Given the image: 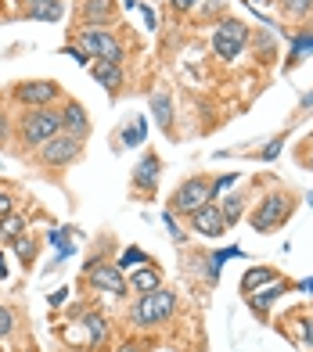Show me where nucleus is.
Masks as SVG:
<instances>
[{"label":"nucleus","mask_w":313,"mask_h":352,"mask_svg":"<svg viewBox=\"0 0 313 352\" xmlns=\"http://www.w3.org/2000/svg\"><path fill=\"white\" fill-rule=\"evenodd\" d=\"M177 306H180L177 292L162 284V287H155V292H148V295H137V298L130 302L127 324H130L133 331H155V327H162V324H169V320H173Z\"/></svg>","instance_id":"nucleus-1"},{"label":"nucleus","mask_w":313,"mask_h":352,"mask_svg":"<svg viewBox=\"0 0 313 352\" xmlns=\"http://www.w3.org/2000/svg\"><path fill=\"white\" fill-rule=\"evenodd\" d=\"M14 144L19 148H29L36 151L40 144H47L51 137L61 133V111L58 104L54 108H22L19 116H14Z\"/></svg>","instance_id":"nucleus-2"},{"label":"nucleus","mask_w":313,"mask_h":352,"mask_svg":"<svg viewBox=\"0 0 313 352\" xmlns=\"http://www.w3.org/2000/svg\"><path fill=\"white\" fill-rule=\"evenodd\" d=\"M295 205H299V198H295L292 190L274 187V190H267V195L259 198V205H252V212H248V223H252V230H256V234H270V230L285 227V223L292 219Z\"/></svg>","instance_id":"nucleus-3"},{"label":"nucleus","mask_w":313,"mask_h":352,"mask_svg":"<svg viewBox=\"0 0 313 352\" xmlns=\"http://www.w3.org/2000/svg\"><path fill=\"white\" fill-rule=\"evenodd\" d=\"M72 43L87 51V58L94 61H112V65H122L127 61V47L119 43V36L112 29H98V25H80L72 33Z\"/></svg>","instance_id":"nucleus-4"},{"label":"nucleus","mask_w":313,"mask_h":352,"mask_svg":"<svg viewBox=\"0 0 313 352\" xmlns=\"http://www.w3.org/2000/svg\"><path fill=\"white\" fill-rule=\"evenodd\" d=\"M83 151H87V140L69 137V133H58V137H51L47 144H40L33 155H36V166H40V169L61 173V169H69V166L80 162Z\"/></svg>","instance_id":"nucleus-5"},{"label":"nucleus","mask_w":313,"mask_h":352,"mask_svg":"<svg viewBox=\"0 0 313 352\" xmlns=\"http://www.w3.org/2000/svg\"><path fill=\"white\" fill-rule=\"evenodd\" d=\"M11 101L22 108H54L65 101V87L58 79H19L11 87Z\"/></svg>","instance_id":"nucleus-6"},{"label":"nucleus","mask_w":313,"mask_h":352,"mask_svg":"<svg viewBox=\"0 0 313 352\" xmlns=\"http://www.w3.org/2000/svg\"><path fill=\"white\" fill-rule=\"evenodd\" d=\"M213 201V176H187V180L169 195V212L173 216H191V212H198L202 205H209Z\"/></svg>","instance_id":"nucleus-7"},{"label":"nucleus","mask_w":313,"mask_h":352,"mask_svg":"<svg viewBox=\"0 0 313 352\" xmlns=\"http://www.w3.org/2000/svg\"><path fill=\"white\" fill-rule=\"evenodd\" d=\"M245 43H248V25L241 19H220L213 25V51L220 61H234L241 51H245Z\"/></svg>","instance_id":"nucleus-8"},{"label":"nucleus","mask_w":313,"mask_h":352,"mask_svg":"<svg viewBox=\"0 0 313 352\" xmlns=\"http://www.w3.org/2000/svg\"><path fill=\"white\" fill-rule=\"evenodd\" d=\"M83 280L94 287V292H101V295H116V298H127L130 295V280L122 277V270L116 263H87L83 266Z\"/></svg>","instance_id":"nucleus-9"},{"label":"nucleus","mask_w":313,"mask_h":352,"mask_svg":"<svg viewBox=\"0 0 313 352\" xmlns=\"http://www.w3.org/2000/svg\"><path fill=\"white\" fill-rule=\"evenodd\" d=\"M159 180H162V162L155 151H144V158L133 166V176H130V198H144L151 201L155 190H159Z\"/></svg>","instance_id":"nucleus-10"},{"label":"nucleus","mask_w":313,"mask_h":352,"mask_svg":"<svg viewBox=\"0 0 313 352\" xmlns=\"http://www.w3.org/2000/svg\"><path fill=\"white\" fill-rule=\"evenodd\" d=\"M61 111V133H69V137H80L87 140L94 133V122H90V111L83 108V101H76V98H65L58 104Z\"/></svg>","instance_id":"nucleus-11"},{"label":"nucleus","mask_w":313,"mask_h":352,"mask_svg":"<svg viewBox=\"0 0 313 352\" xmlns=\"http://www.w3.org/2000/svg\"><path fill=\"white\" fill-rule=\"evenodd\" d=\"M187 227L198 237H224L227 223H224V212H220V201H209V205H202L198 212H191L187 216Z\"/></svg>","instance_id":"nucleus-12"},{"label":"nucleus","mask_w":313,"mask_h":352,"mask_svg":"<svg viewBox=\"0 0 313 352\" xmlns=\"http://www.w3.org/2000/svg\"><path fill=\"white\" fill-rule=\"evenodd\" d=\"M72 324L80 327V345L98 349V345L108 342V320H105V313H98V309H80V316H76Z\"/></svg>","instance_id":"nucleus-13"},{"label":"nucleus","mask_w":313,"mask_h":352,"mask_svg":"<svg viewBox=\"0 0 313 352\" xmlns=\"http://www.w3.org/2000/svg\"><path fill=\"white\" fill-rule=\"evenodd\" d=\"M19 11L14 19H29V22H61L65 19V0H14Z\"/></svg>","instance_id":"nucleus-14"},{"label":"nucleus","mask_w":313,"mask_h":352,"mask_svg":"<svg viewBox=\"0 0 313 352\" xmlns=\"http://www.w3.org/2000/svg\"><path fill=\"white\" fill-rule=\"evenodd\" d=\"M116 0H83L80 4V25H98V29H112L116 25Z\"/></svg>","instance_id":"nucleus-15"},{"label":"nucleus","mask_w":313,"mask_h":352,"mask_svg":"<svg viewBox=\"0 0 313 352\" xmlns=\"http://www.w3.org/2000/svg\"><path fill=\"white\" fill-rule=\"evenodd\" d=\"M90 76L98 79V83L112 94V98H119L122 87H127V76H122V65H112V61H90Z\"/></svg>","instance_id":"nucleus-16"},{"label":"nucleus","mask_w":313,"mask_h":352,"mask_svg":"<svg viewBox=\"0 0 313 352\" xmlns=\"http://www.w3.org/2000/svg\"><path fill=\"white\" fill-rule=\"evenodd\" d=\"M148 104H151V116L155 119H159V126H162V133L166 137H173V94H169V90H151V98H148Z\"/></svg>","instance_id":"nucleus-17"},{"label":"nucleus","mask_w":313,"mask_h":352,"mask_svg":"<svg viewBox=\"0 0 313 352\" xmlns=\"http://www.w3.org/2000/svg\"><path fill=\"white\" fill-rule=\"evenodd\" d=\"M127 280H130V292H137V295H148V292H155V287H162V284H166V280H162V270L155 266V263L137 266Z\"/></svg>","instance_id":"nucleus-18"},{"label":"nucleus","mask_w":313,"mask_h":352,"mask_svg":"<svg viewBox=\"0 0 313 352\" xmlns=\"http://www.w3.org/2000/svg\"><path fill=\"white\" fill-rule=\"evenodd\" d=\"M292 287L295 284H288V280H274V284L263 287V295H245V298H248V306H252V313H267L270 302H277L285 292H292Z\"/></svg>","instance_id":"nucleus-19"},{"label":"nucleus","mask_w":313,"mask_h":352,"mask_svg":"<svg viewBox=\"0 0 313 352\" xmlns=\"http://www.w3.org/2000/svg\"><path fill=\"white\" fill-rule=\"evenodd\" d=\"M25 230H29V219H25L22 212H8V216H0V245H14Z\"/></svg>","instance_id":"nucleus-20"},{"label":"nucleus","mask_w":313,"mask_h":352,"mask_svg":"<svg viewBox=\"0 0 313 352\" xmlns=\"http://www.w3.org/2000/svg\"><path fill=\"white\" fill-rule=\"evenodd\" d=\"M11 248H14V255H19L22 270H33V266H36V255H40V237H36V234H29V230H25Z\"/></svg>","instance_id":"nucleus-21"},{"label":"nucleus","mask_w":313,"mask_h":352,"mask_svg":"<svg viewBox=\"0 0 313 352\" xmlns=\"http://www.w3.org/2000/svg\"><path fill=\"white\" fill-rule=\"evenodd\" d=\"M274 280H277L274 270H267V266H252V270H248V274L241 277V292H245V295H252L256 287H267V284H274Z\"/></svg>","instance_id":"nucleus-22"},{"label":"nucleus","mask_w":313,"mask_h":352,"mask_svg":"<svg viewBox=\"0 0 313 352\" xmlns=\"http://www.w3.org/2000/svg\"><path fill=\"white\" fill-rule=\"evenodd\" d=\"M277 11L285 14L288 22H306L313 14V0H277Z\"/></svg>","instance_id":"nucleus-23"},{"label":"nucleus","mask_w":313,"mask_h":352,"mask_svg":"<svg viewBox=\"0 0 313 352\" xmlns=\"http://www.w3.org/2000/svg\"><path fill=\"white\" fill-rule=\"evenodd\" d=\"M241 209H245V195H227V198L220 201V212H224L227 227H234V223L241 219Z\"/></svg>","instance_id":"nucleus-24"},{"label":"nucleus","mask_w":313,"mask_h":352,"mask_svg":"<svg viewBox=\"0 0 313 352\" xmlns=\"http://www.w3.org/2000/svg\"><path fill=\"white\" fill-rule=\"evenodd\" d=\"M148 263H155V259H151L148 252L133 248V245H130V248H127V252H122L119 259H116V266H119V270H137V266H148Z\"/></svg>","instance_id":"nucleus-25"},{"label":"nucleus","mask_w":313,"mask_h":352,"mask_svg":"<svg viewBox=\"0 0 313 352\" xmlns=\"http://www.w3.org/2000/svg\"><path fill=\"white\" fill-rule=\"evenodd\" d=\"M72 227H61V230H54L51 234V245L58 248V255H61V259H69V255H72Z\"/></svg>","instance_id":"nucleus-26"},{"label":"nucleus","mask_w":313,"mask_h":352,"mask_svg":"<svg viewBox=\"0 0 313 352\" xmlns=\"http://www.w3.org/2000/svg\"><path fill=\"white\" fill-rule=\"evenodd\" d=\"M144 130H148V126H144V116H133V122L127 126V130H122V140H127L130 148H137V144L144 140Z\"/></svg>","instance_id":"nucleus-27"},{"label":"nucleus","mask_w":313,"mask_h":352,"mask_svg":"<svg viewBox=\"0 0 313 352\" xmlns=\"http://www.w3.org/2000/svg\"><path fill=\"white\" fill-rule=\"evenodd\" d=\"M116 352H151V338H140V334H130L116 345Z\"/></svg>","instance_id":"nucleus-28"},{"label":"nucleus","mask_w":313,"mask_h":352,"mask_svg":"<svg viewBox=\"0 0 313 352\" xmlns=\"http://www.w3.org/2000/svg\"><path fill=\"white\" fill-rule=\"evenodd\" d=\"M14 327H19V324H14V309L11 306H0V338H11Z\"/></svg>","instance_id":"nucleus-29"},{"label":"nucleus","mask_w":313,"mask_h":352,"mask_svg":"<svg viewBox=\"0 0 313 352\" xmlns=\"http://www.w3.org/2000/svg\"><path fill=\"white\" fill-rule=\"evenodd\" d=\"M162 223H166V230H169V234H173V241H177V245H187V234L180 230V223H177V216H173V212H169V209L162 212Z\"/></svg>","instance_id":"nucleus-30"},{"label":"nucleus","mask_w":313,"mask_h":352,"mask_svg":"<svg viewBox=\"0 0 313 352\" xmlns=\"http://www.w3.org/2000/svg\"><path fill=\"white\" fill-rule=\"evenodd\" d=\"M61 54H69V58H72V61H76V65H83V69H87V65H90V61H94V58H87V51H80V47H76V43H72V40H69V43H65V47H61Z\"/></svg>","instance_id":"nucleus-31"},{"label":"nucleus","mask_w":313,"mask_h":352,"mask_svg":"<svg viewBox=\"0 0 313 352\" xmlns=\"http://www.w3.org/2000/svg\"><path fill=\"white\" fill-rule=\"evenodd\" d=\"M238 184V173H224L220 180H213V201L220 198V190H227V187H234Z\"/></svg>","instance_id":"nucleus-32"},{"label":"nucleus","mask_w":313,"mask_h":352,"mask_svg":"<svg viewBox=\"0 0 313 352\" xmlns=\"http://www.w3.org/2000/svg\"><path fill=\"white\" fill-rule=\"evenodd\" d=\"M303 51H313V36H295V51H292V61H288V65H295Z\"/></svg>","instance_id":"nucleus-33"},{"label":"nucleus","mask_w":313,"mask_h":352,"mask_svg":"<svg viewBox=\"0 0 313 352\" xmlns=\"http://www.w3.org/2000/svg\"><path fill=\"white\" fill-rule=\"evenodd\" d=\"M8 212H14V195L8 187H0V216H8Z\"/></svg>","instance_id":"nucleus-34"},{"label":"nucleus","mask_w":313,"mask_h":352,"mask_svg":"<svg viewBox=\"0 0 313 352\" xmlns=\"http://www.w3.org/2000/svg\"><path fill=\"white\" fill-rule=\"evenodd\" d=\"M299 324H303V345L313 349V316H299Z\"/></svg>","instance_id":"nucleus-35"},{"label":"nucleus","mask_w":313,"mask_h":352,"mask_svg":"<svg viewBox=\"0 0 313 352\" xmlns=\"http://www.w3.org/2000/svg\"><path fill=\"white\" fill-rule=\"evenodd\" d=\"M281 144H285V140H281V137H277V140H270V144H267V148H263V155H259V158H263V162H270V158H277V155H281Z\"/></svg>","instance_id":"nucleus-36"},{"label":"nucleus","mask_w":313,"mask_h":352,"mask_svg":"<svg viewBox=\"0 0 313 352\" xmlns=\"http://www.w3.org/2000/svg\"><path fill=\"white\" fill-rule=\"evenodd\" d=\"M11 130H14V119H11V116H4V111H0V144H4V140L11 137Z\"/></svg>","instance_id":"nucleus-37"},{"label":"nucleus","mask_w":313,"mask_h":352,"mask_svg":"<svg viewBox=\"0 0 313 352\" xmlns=\"http://www.w3.org/2000/svg\"><path fill=\"white\" fill-rule=\"evenodd\" d=\"M198 0H169V8H173V14H187V11H195Z\"/></svg>","instance_id":"nucleus-38"},{"label":"nucleus","mask_w":313,"mask_h":352,"mask_svg":"<svg viewBox=\"0 0 313 352\" xmlns=\"http://www.w3.org/2000/svg\"><path fill=\"white\" fill-rule=\"evenodd\" d=\"M137 8H140V14H144V25H148V29H155V11H151L148 4H137Z\"/></svg>","instance_id":"nucleus-39"},{"label":"nucleus","mask_w":313,"mask_h":352,"mask_svg":"<svg viewBox=\"0 0 313 352\" xmlns=\"http://www.w3.org/2000/svg\"><path fill=\"white\" fill-rule=\"evenodd\" d=\"M47 302H51V306H61V302H65V287H61V292H54V295L47 298Z\"/></svg>","instance_id":"nucleus-40"},{"label":"nucleus","mask_w":313,"mask_h":352,"mask_svg":"<svg viewBox=\"0 0 313 352\" xmlns=\"http://www.w3.org/2000/svg\"><path fill=\"white\" fill-rule=\"evenodd\" d=\"M306 148H313V140H306ZM303 166L313 169V155H303Z\"/></svg>","instance_id":"nucleus-41"},{"label":"nucleus","mask_w":313,"mask_h":352,"mask_svg":"<svg viewBox=\"0 0 313 352\" xmlns=\"http://www.w3.org/2000/svg\"><path fill=\"white\" fill-rule=\"evenodd\" d=\"M0 280H8V263H4V252H0Z\"/></svg>","instance_id":"nucleus-42"},{"label":"nucleus","mask_w":313,"mask_h":352,"mask_svg":"<svg viewBox=\"0 0 313 352\" xmlns=\"http://www.w3.org/2000/svg\"><path fill=\"white\" fill-rule=\"evenodd\" d=\"M259 8H277V0H256Z\"/></svg>","instance_id":"nucleus-43"},{"label":"nucleus","mask_w":313,"mask_h":352,"mask_svg":"<svg viewBox=\"0 0 313 352\" xmlns=\"http://www.w3.org/2000/svg\"><path fill=\"white\" fill-rule=\"evenodd\" d=\"M299 287H303V292H306V295H313V280H303Z\"/></svg>","instance_id":"nucleus-44"},{"label":"nucleus","mask_w":313,"mask_h":352,"mask_svg":"<svg viewBox=\"0 0 313 352\" xmlns=\"http://www.w3.org/2000/svg\"><path fill=\"white\" fill-rule=\"evenodd\" d=\"M25 352H40V349H33V345H29V349H25Z\"/></svg>","instance_id":"nucleus-45"},{"label":"nucleus","mask_w":313,"mask_h":352,"mask_svg":"<svg viewBox=\"0 0 313 352\" xmlns=\"http://www.w3.org/2000/svg\"><path fill=\"white\" fill-rule=\"evenodd\" d=\"M0 352H4V349H0Z\"/></svg>","instance_id":"nucleus-46"}]
</instances>
